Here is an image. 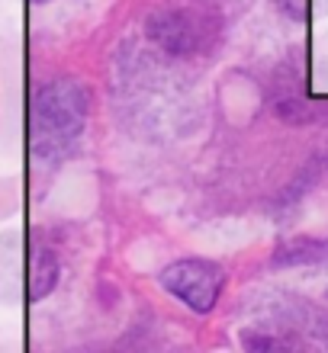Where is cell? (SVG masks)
I'll use <instances>...</instances> for the list:
<instances>
[{"label": "cell", "instance_id": "6da1fadb", "mask_svg": "<svg viewBox=\"0 0 328 353\" xmlns=\"http://www.w3.org/2000/svg\"><path fill=\"white\" fill-rule=\"evenodd\" d=\"M222 32L219 10L209 0H168L148 17V36L168 55H203Z\"/></svg>", "mask_w": 328, "mask_h": 353}, {"label": "cell", "instance_id": "7a4b0ae2", "mask_svg": "<svg viewBox=\"0 0 328 353\" xmlns=\"http://www.w3.org/2000/svg\"><path fill=\"white\" fill-rule=\"evenodd\" d=\"M87 119V90L77 81H52L32 100V141L36 151L55 154L65 151L84 129Z\"/></svg>", "mask_w": 328, "mask_h": 353}, {"label": "cell", "instance_id": "3957f363", "mask_svg": "<svg viewBox=\"0 0 328 353\" xmlns=\"http://www.w3.org/2000/svg\"><path fill=\"white\" fill-rule=\"evenodd\" d=\"M161 283L174 299H180L187 308L206 315L213 312L222 296L225 286V273L219 263L203 261V257H184V261H174L171 267H164L161 273Z\"/></svg>", "mask_w": 328, "mask_h": 353}, {"label": "cell", "instance_id": "277c9868", "mask_svg": "<svg viewBox=\"0 0 328 353\" xmlns=\"http://www.w3.org/2000/svg\"><path fill=\"white\" fill-rule=\"evenodd\" d=\"M244 353H302V344L293 334H283V331H244L242 334Z\"/></svg>", "mask_w": 328, "mask_h": 353}, {"label": "cell", "instance_id": "5b68a950", "mask_svg": "<svg viewBox=\"0 0 328 353\" xmlns=\"http://www.w3.org/2000/svg\"><path fill=\"white\" fill-rule=\"evenodd\" d=\"M277 7H280L283 13H290L293 19H302L306 10H309V0H277Z\"/></svg>", "mask_w": 328, "mask_h": 353}, {"label": "cell", "instance_id": "8992f818", "mask_svg": "<svg viewBox=\"0 0 328 353\" xmlns=\"http://www.w3.org/2000/svg\"><path fill=\"white\" fill-rule=\"evenodd\" d=\"M32 3H46V0H32Z\"/></svg>", "mask_w": 328, "mask_h": 353}]
</instances>
